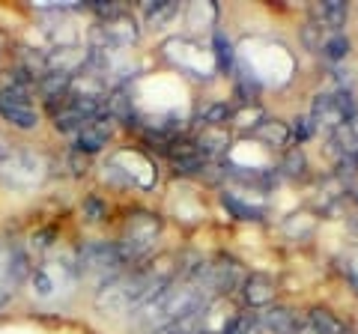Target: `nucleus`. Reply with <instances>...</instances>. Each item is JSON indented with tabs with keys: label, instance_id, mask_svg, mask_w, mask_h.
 <instances>
[{
	"label": "nucleus",
	"instance_id": "obj_1",
	"mask_svg": "<svg viewBox=\"0 0 358 334\" xmlns=\"http://www.w3.org/2000/svg\"><path fill=\"white\" fill-rule=\"evenodd\" d=\"M179 277V266L171 257H155L131 266L114 281L96 289V307L102 314H134L162 293V289Z\"/></svg>",
	"mask_w": 358,
	"mask_h": 334
},
{
	"label": "nucleus",
	"instance_id": "obj_2",
	"mask_svg": "<svg viewBox=\"0 0 358 334\" xmlns=\"http://www.w3.org/2000/svg\"><path fill=\"white\" fill-rule=\"evenodd\" d=\"M212 298L203 293V286L192 277H176L171 281L155 298H150L143 307L134 310V319H138L141 328H164V326H173V322H185V319H194L200 310H203Z\"/></svg>",
	"mask_w": 358,
	"mask_h": 334
},
{
	"label": "nucleus",
	"instance_id": "obj_3",
	"mask_svg": "<svg viewBox=\"0 0 358 334\" xmlns=\"http://www.w3.org/2000/svg\"><path fill=\"white\" fill-rule=\"evenodd\" d=\"M30 293L36 302L42 305H57L66 302L75 286L81 284V275H78V260L72 254H54V257H45L39 266H30Z\"/></svg>",
	"mask_w": 358,
	"mask_h": 334
},
{
	"label": "nucleus",
	"instance_id": "obj_4",
	"mask_svg": "<svg viewBox=\"0 0 358 334\" xmlns=\"http://www.w3.org/2000/svg\"><path fill=\"white\" fill-rule=\"evenodd\" d=\"M48 176V161L45 155L30 150V147H9L0 155V182L6 188H15V191H30V188H39Z\"/></svg>",
	"mask_w": 358,
	"mask_h": 334
},
{
	"label": "nucleus",
	"instance_id": "obj_5",
	"mask_svg": "<svg viewBox=\"0 0 358 334\" xmlns=\"http://www.w3.org/2000/svg\"><path fill=\"white\" fill-rule=\"evenodd\" d=\"M162 236V218L152 212H131L122 224V233L117 239V248L122 254V260L131 269V266L143 263L155 248V239Z\"/></svg>",
	"mask_w": 358,
	"mask_h": 334
},
{
	"label": "nucleus",
	"instance_id": "obj_6",
	"mask_svg": "<svg viewBox=\"0 0 358 334\" xmlns=\"http://www.w3.org/2000/svg\"><path fill=\"white\" fill-rule=\"evenodd\" d=\"M33 90H36V84L18 69H15L13 81L0 87V117H3L9 126L24 129V131L39 126V110L33 105Z\"/></svg>",
	"mask_w": 358,
	"mask_h": 334
},
{
	"label": "nucleus",
	"instance_id": "obj_7",
	"mask_svg": "<svg viewBox=\"0 0 358 334\" xmlns=\"http://www.w3.org/2000/svg\"><path fill=\"white\" fill-rule=\"evenodd\" d=\"M75 260H78L81 281H96L99 286H105L108 281H114L117 275L129 269L117 248V242H87L84 248L75 254Z\"/></svg>",
	"mask_w": 358,
	"mask_h": 334
},
{
	"label": "nucleus",
	"instance_id": "obj_8",
	"mask_svg": "<svg viewBox=\"0 0 358 334\" xmlns=\"http://www.w3.org/2000/svg\"><path fill=\"white\" fill-rule=\"evenodd\" d=\"M352 119H355V108H352V99L346 90L320 93L313 99V108H310V126L313 129H322L331 135V131L350 126Z\"/></svg>",
	"mask_w": 358,
	"mask_h": 334
},
{
	"label": "nucleus",
	"instance_id": "obj_9",
	"mask_svg": "<svg viewBox=\"0 0 358 334\" xmlns=\"http://www.w3.org/2000/svg\"><path fill=\"white\" fill-rule=\"evenodd\" d=\"M105 13L102 24L96 27V48H131L138 42L141 30L138 21H134L122 6H99Z\"/></svg>",
	"mask_w": 358,
	"mask_h": 334
},
{
	"label": "nucleus",
	"instance_id": "obj_10",
	"mask_svg": "<svg viewBox=\"0 0 358 334\" xmlns=\"http://www.w3.org/2000/svg\"><path fill=\"white\" fill-rule=\"evenodd\" d=\"M27 275H30L27 254L21 251L15 242L0 239V307H6L13 302V296L18 293V286L27 281Z\"/></svg>",
	"mask_w": 358,
	"mask_h": 334
},
{
	"label": "nucleus",
	"instance_id": "obj_11",
	"mask_svg": "<svg viewBox=\"0 0 358 334\" xmlns=\"http://www.w3.org/2000/svg\"><path fill=\"white\" fill-rule=\"evenodd\" d=\"M301 39H305V45L313 54H320V57H326L331 63L346 60V54H350V36H346L343 30H326V27L308 21V27L301 30Z\"/></svg>",
	"mask_w": 358,
	"mask_h": 334
},
{
	"label": "nucleus",
	"instance_id": "obj_12",
	"mask_svg": "<svg viewBox=\"0 0 358 334\" xmlns=\"http://www.w3.org/2000/svg\"><path fill=\"white\" fill-rule=\"evenodd\" d=\"M110 135H114V117L105 110V114L87 119L84 126L75 131V135H72V147H75V152H81V155H93V152L108 147Z\"/></svg>",
	"mask_w": 358,
	"mask_h": 334
},
{
	"label": "nucleus",
	"instance_id": "obj_13",
	"mask_svg": "<svg viewBox=\"0 0 358 334\" xmlns=\"http://www.w3.org/2000/svg\"><path fill=\"white\" fill-rule=\"evenodd\" d=\"M257 328L266 334H299L301 319L289 307H272L268 305L263 314H257Z\"/></svg>",
	"mask_w": 358,
	"mask_h": 334
},
{
	"label": "nucleus",
	"instance_id": "obj_14",
	"mask_svg": "<svg viewBox=\"0 0 358 334\" xmlns=\"http://www.w3.org/2000/svg\"><path fill=\"white\" fill-rule=\"evenodd\" d=\"M275 293H278V284L268 275H263V272L245 275L242 296H245V302H248L251 307H268L275 302Z\"/></svg>",
	"mask_w": 358,
	"mask_h": 334
},
{
	"label": "nucleus",
	"instance_id": "obj_15",
	"mask_svg": "<svg viewBox=\"0 0 358 334\" xmlns=\"http://www.w3.org/2000/svg\"><path fill=\"white\" fill-rule=\"evenodd\" d=\"M350 18V9H346L343 0H322V3L310 6V21L326 30H341Z\"/></svg>",
	"mask_w": 358,
	"mask_h": 334
},
{
	"label": "nucleus",
	"instance_id": "obj_16",
	"mask_svg": "<svg viewBox=\"0 0 358 334\" xmlns=\"http://www.w3.org/2000/svg\"><path fill=\"white\" fill-rule=\"evenodd\" d=\"M194 147H197V152L203 155V159L224 152V150L230 147V131H227V126H203V131H200L197 140H194Z\"/></svg>",
	"mask_w": 358,
	"mask_h": 334
},
{
	"label": "nucleus",
	"instance_id": "obj_17",
	"mask_svg": "<svg viewBox=\"0 0 358 334\" xmlns=\"http://www.w3.org/2000/svg\"><path fill=\"white\" fill-rule=\"evenodd\" d=\"M254 138L263 140L266 147H287L289 138H293V131H289V126L281 119H263L254 126Z\"/></svg>",
	"mask_w": 358,
	"mask_h": 334
},
{
	"label": "nucleus",
	"instance_id": "obj_18",
	"mask_svg": "<svg viewBox=\"0 0 358 334\" xmlns=\"http://www.w3.org/2000/svg\"><path fill=\"white\" fill-rule=\"evenodd\" d=\"M308 326L317 334H350V326H346L341 317H334L331 310H326V307H313L308 314Z\"/></svg>",
	"mask_w": 358,
	"mask_h": 334
},
{
	"label": "nucleus",
	"instance_id": "obj_19",
	"mask_svg": "<svg viewBox=\"0 0 358 334\" xmlns=\"http://www.w3.org/2000/svg\"><path fill=\"white\" fill-rule=\"evenodd\" d=\"M176 13H179V3H173V0H150V3H143V18H147V24H152V27L171 21Z\"/></svg>",
	"mask_w": 358,
	"mask_h": 334
},
{
	"label": "nucleus",
	"instance_id": "obj_20",
	"mask_svg": "<svg viewBox=\"0 0 358 334\" xmlns=\"http://www.w3.org/2000/svg\"><path fill=\"white\" fill-rule=\"evenodd\" d=\"M281 170H284V176H289V180H299V176H305V170H308V159H305V152H301L299 147L287 150L284 161H281Z\"/></svg>",
	"mask_w": 358,
	"mask_h": 334
},
{
	"label": "nucleus",
	"instance_id": "obj_21",
	"mask_svg": "<svg viewBox=\"0 0 358 334\" xmlns=\"http://www.w3.org/2000/svg\"><path fill=\"white\" fill-rule=\"evenodd\" d=\"M224 206H230L233 212H236L239 218H245V221H257V218H263V212L260 209H254V206H245V203H239L233 194H224Z\"/></svg>",
	"mask_w": 358,
	"mask_h": 334
},
{
	"label": "nucleus",
	"instance_id": "obj_22",
	"mask_svg": "<svg viewBox=\"0 0 358 334\" xmlns=\"http://www.w3.org/2000/svg\"><path fill=\"white\" fill-rule=\"evenodd\" d=\"M215 54H218V66H221V69H230V63H233V45H230V39L224 36L221 30L215 33Z\"/></svg>",
	"mask_w": 358,
	"mask_h": 334
},
{
	"label": "nucleus",
	"instance_id": "obj_23",
	"mask_svg": "<svg viewBox=\"0 0 358 334\" xmlns=\"http://www.w3.org/2000/svg\"><path fill=\"white\" fill-rule=\"evenodd\" d=\"M343 275H346V281H350V286L355 289V296H358V251L346 254V260H343Z\"/></svg>",
	"mask_w": 358,
	"mask_h": 334
},
{
	"label": "nucleus",
	"instance_id": "obj_24",
	"mask_svg": "<svg viewBox=\"0 0 358 334\" xmlns=\"http://www.w3.org/2000/svg\"><path fill=\"white\" fill-rule=\"evenodd\" d=\"M150 334H194L192 328V319H185V322H173V326H164V328H155Z\"/></svg>",
	"mask_w": 358,
	"mask_h": 334
},
{
	"label": "nucleus",
	"instance_id": "obj_25",
	"mask_svg": "<svg viewBox=\"0 0 358 334\" xmlns=\"http://www.w3.org/2000/svg\"><path fill=\"white\" fill-rule=\"evenodd\" d=\"M289 131H293L296 138H308L310 131H313V126H310V119H299V126H296V129H289Z\"/></svg>",
	"mask_w": 358,
	"mask_h": 334
},
{
	"label": "nucleus",
	"instance_id": "obj_26",
	"mask_svg": "<svg viewBox=\"0 0 358 334\" xmlns=\"http://www.w3.org/2000/svg\"><path fill=\"white\" fill-rule=\"evenodd\" d=\"M350 129H352V140H355V152H358V122H355V119L350 122Z\"/></svg>",
	"mask_w": 358,
	"mask_h": 334
},
{
	"label": "nucleus",
	"instance_id": "obj_27",
	"mask_svg": "<svg viewBox=\"0 0 358 334\" xmlns=\"http://www.w3.org/2000/svg\"><path fill=\"white\" fill-rule=\"evenodd\" d=\"M350 227H352V233L358 236V212H352V215H350Z\"/></svg>",
	"mask_w": 358,
	"mask_h": 334
},
{
	"label": "nucleus",
	"instance_id": "obj_28",
	"mask_svg": "<svg viewBox=\"0 0 358 334\" xmlns=\"http://www.w3.org/2000/svg\"><path fill=\"white\" fill-rule=\"evenodd\" d=\"M9 147H13V143H9V140H6V138H3V135H0V155H3V152H6V150H9Z\"/></svg>",
	"mask_w": 358,
	"mask_h": 334
}]
</instances>
